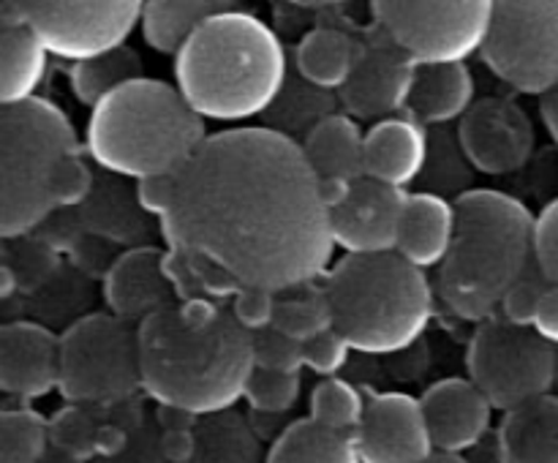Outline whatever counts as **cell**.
<instances>
[{"mask_svg":"<svg viewBox=\"0 0 558 463\" xmlns=\"http://www.w3.org/2000/svg\"><path fill=\"white\" fill-rule=\"evenodd\" d=\"M205 120L183 101L174 82H129L90 109L85 156L120 180L174 178L207 142Z\"/></svg>","mask_w":558,"mask_h":463,"instance_id":"5b68a950","label":"cell"},{"mask_svg":"<svg viewBox=\"0 0 558 463\" xmlns=\"http://www.w3.org/2000/svg\"><path fill=\"white\" fill-rule=\"evenodd\" d=\"M76 216L85 232L101 234L114 243H131V248H136L134 243L145 234V212L136 196H131L118 180L98 183L96 194L82 210H76Z\"/></svg>","mask_w":558,"mask_h":463,"instance_id":"f1b7e54d","label":"cell"},{"mask_svg":"<svg viewBox=\"0 0 558 463\" xmlns=\"http://www.w3.org/2000/svg\"><path fill=\"white\" fill-rule=\"evenodd\" d=\"M227 9H232V3L221 0H153L145 3L142 14V38L153 52L169 54L174 60L210 16Z\"/></svg>","mask_w":558,"mask_h":463,"instance_id":"4316f807","label":"cell"},{"mask_svg":"<svg viewBox=\"0 0 558 463\" xmlns=\"http://www.w3.org/2000/svg\"><path fill=\"white\" fill-rule=\"evenodd\" d=\"M98 425L82 406H65L63 412L49 419V439L54 450H63L69 455L87 461L96 455Z\"/></svg>","mask_w":558,"mask_h":463,"instance_id":"d590c367","label":"cell"},{"mask_svg":"<svg viewBox=\"0 0 558 463\" xmlns=\"http://www.w3.org/2000/svg\"><path fill=\"white\" fill-rule=\"evenodd\" d=\"M303 379L300 374H276V370L256 368L245 390V401L262 414L289 412L300 401Z\"/></svg>","mask_w":558,"mask_h":463,"instance_id":"e575fe53","label":"cell"},{"mask_svg":"<svg viewBox=\"0 0 558 463\" xmlns=\"http://www.w3.org/2000/svg\"><path fill=\"white\" fill-rule=\"evenodd\" d=\"M16 287H20V276L14 272V267L5 261L3 267H0V297L9 300L11 294L16 292Z\"/></svg>","mask_w":558,"mask_h":463,"instance_id":"681fc988","label":"cell"},{"mask_svg":"<svg viewBox=\"0 0 558 463\" xmlns=\"http://www.w3.org/2000/svg\"><path fill=\"white\" fill-rule=\"evenodd\" d=\"M272 330H278L294 343H308L332 330V314L325 289L308 287L300 289V292L281 294Z\"/></svg>","mask_w":558,"mask_h":463,"instance_id":"1f68e13d","label":"cell"},{"mask_svg":"<svg viewBox=\"0 0 558 463\" xmlns=\"http://www.w3.org/2000/svg\"><path fill=\"white\" fill-rule=\"evenodd\" d=\"M425 463H469V461H463V455H445V452H436V455L428 458Z\"/></svg>","mask_w":558,"mask_h":463,"instance_id":"816d5d0a","label":"cell"},{"mask_svg":"<svg viewBox=\"0 0 558 463\" xmlns=\"http://www.w3.org/2000/svg\"><path fill=\"white\" fill-rule=\"evenodd\" d=\"M265 463H363L354 436L336 434L311 417L298 419L267 452Z\"/></svg>","mask_w":558,"mask_h":463,"instance_id":"83f0119b","label":"cell"},{"mask_svg":"<svg viewBox=\"0 0 558 463\" xmlns=\"http://www.w3.org/2000/svg\"><path fill=\"white\" fill-rule=\"evenodd\" d=\"M458 232L456 202L434 191H409L401 237L396 254L420 270L441 267L450 256Z\"/></svg>","mask_w":558,"mask_h":463,"instance_id":"44dd1931","label":"cell"},{"mask_svg":"<svg viewBox=\"0 0 558 463\" xmlns=\"http://www.w3.org/2000/svg\"><path fill=\"white\" fill-rule=\"evenodd\" d=\"M305 158L319 180H349L357 183L365 178V134L357 120L347 112H332L322 118L311 131H305Z\"/></svg>","mask_w":558,"mask_h":463,"instance_id":"cb8c5ba5","label":"cell"},{"mask_svg":"<svg viewBox=\"0 0 558 463\" xmlns=\"http://www.w3.org/2000/svg\"><path fill=\"white\" fill-rule=\"evenodd\" d=\"M278 297L281 294L262 292V289H240L232 303H229V314L234 316V321L245 332L262 336V332L272 330V325H276Z\"/></svg>","mask_w":558,"mask_h":463,"instance_id":"74e56055","label":"cell"},{"mask_svg":"<svg viewBox=\"0 0 558 463\" xmlns=\"http://www.w3.org/2000/svg\"><path fill=\"white\" fill-rule=\"evenodd\" d=\"M458 232L439 267L436 297L458 319H494L507 292L534 267V221L518 196L496 188H466L456 199Z\"/></svg>","mask_w":558,"mask_h":463,"instance_id":"277c9868","label":"cell"},{"mask_svg":"<svg viewBox=\"0 0 558 463\" xmlns=\"http://www.w3.org/2000/svg\"><path fill=\"white\" fill-rule=\"evenodd\" d=\"M136 202H140L142 212L153 216L158 223L172 212L174 205V178H158V180H145V183H136L134 188Z\"/></svg>","mask_w":558,"mask_h":463,"instance_id":"b9f144b4","label":"cell"},{"mask_svg":"<svg viewBox=\"0 0 558 463\" xmlns=\"http://www.w3.org/2000/svg\"><path fill=\"white\" fill-rule=\"evenodd\" d=\"M414 74L417 65L381 36L379 41L368 44L363 63L354 71L349 85L338 93V98L354 120L379 123V120L398 118V112L409 103Z\"/></svg>","mask_w":558,"mask_h":463,"instance_id":"2e32d148","label":"cell"},{"mask_svg":"<svg viewBox=\"0 0 558 463\" xmlns=\"http://www.w3.org/2000/svg\"><path fill=\"white\" fill-rule=\"evenodd\" d=\"M466 370L490 406L510 414L554 395L558 349L545 343L534 330L512 327L496 314L477 325L466 352Z\"/></svg>","mask_w":558,"mask_h":463,"instance_id":"30bf717a","label":"cell"},{"mask_svg":"<svg viewBox=\"0 0 558 463\" xmlns=\"http://www.w3.org/2000/svg\"><path fill=\"white\" fill-rule=\"evenodd\" d=\"M142 76H145V65H142L140 52L131 47L118 49L107 58L90 60V63L71 65L69 71L71 93L87 109L98 107L109 93L129 85V82L142 80Z\"/></svg>","mask_w":558,"mask_h":463,"instance_id":"f546056e","label":"cell"},{"mask_svg":"<svg viewBox=\"0 0 558 463\" xmlns=\"http://www.w3.org/2000/svg\"><path fill=\"white\" fill-rule=\"evenodd\" d=\"M539 112H543L545 129L550 131V136H554V142L558 147V90L554 93V96L543 98V103H539Z\"/></svg>","mask_w":558,"mask_h":463,"instance_id":"c3c4849f","label":"cell"},{"mask_svg":"<svg viewBox=\"0 0 558 463\" xmlns=\"http://www.w3.org/2000/svg\"><path fill=\"white\" fill-rule=\"evenodd\" d=\"M368 44L332 25H319L305 33L292 54L298 80L322 93H341L360 69Z\"/></svg>","mask_w":558,"mask_h":463,"instance_id":"7402d4cb","label":"cell"},{"mask_svg":"<svg viewBox=\"0 0 558 463\" xmlns=\"http://www.w3.org/2000/svg\"><path fill=\"white\" fill-rule=\"evenodd\" d=\"M125 430L120 425H98V436H96V455L104 458H114L125 450Z\"/></svg>","mask_w":558,"mask_h":463,"instance_id":"f6af8a7d","label":"cell"},{"mask_svg":"<svg viewBox=\"0 0 558 463\" xmlns=\"http://www.w3.org/2000/svg\"><path fill=\"white\" fill-rule=\"evenodd\" d=\"M365 406L360 390L347 379H322L311 392V414L314 423L336 430V434L354 436L365 417Z\"/></svg>","mask_w":558,"mask_h":463,"instance_id":"d6a6232c","label":"cell"},{"mask_svg":"<svg viewBox=\"0 0 558 463\" xmlns=\"http://www.w3.org/2000/svg\"><path fill=\"white\" fill-rule=\"evenodd\" d=\"M534 267L548 287H558V199L548 202L534 221Z\"/></svg>","mask_w":558,"mask_h":463,"instance_id":"f35d334b","label":"cell"},{"mask_svg":"<svg viewBox=\"0 0 558 463\" xmlns=\"http://www.w3.org/2000/svg\"><path fill=\"white\" fill-rule=\"evenodd\" d=\"M96 185L98 180L93 172V161L85 156V150L74 153L54 167L52 178H49V202H52L54 212L82 210L96 194Z\"/></svg>","mask_w":558,"mask_h":463,"instance_id":"836d02e7","label":"cell"},{"mask_svg":"<svg viewBox=\"0 0 558 463\" xmlns=\"http://www.w3.org/2000/svg\"><path fill=\"white\" fill-rule=\"evenodd\" d=\"M352 188L354 183H349V180H319V196L325 202L327 212L338 210L349 199Z\"/></svg>","mask_w":558,"mask_h":463,"instance_id":"bcb514c9","label":"cell"},{"mask_svg":"<svg viewBox=\"0 0 558 463\" xmlns=\"http://www.w3.org/2000/svg\"><path fill=\"white\" fill-rule=\"evenodd\" d=\"M174 87L205 123L243 129L267 118L289 85L281 36L254 11L210 16L172 60Z\"/></svg>","mask_w":558,"mask_h":463,"instance_id":"3957f363","label":"cell"},{"mask_svg":"<svg viewBox=\"0 0 558 463\" xmlns=\"http://www.w3.org/2000/svg\"><path fill=\"white\" fill-rule=\"evenodd\" d=\"M0 387L20 401H36L58 390L60 336L27 319L0 327Z\"/></svg>","mask_w":558,"mask_h":463,"instance_id":"e0dca14e","label":"cell"},{"mask_svg":"<svg viewBox=\"0 0 558 463\" xmlns=\"http://www.w3.org/2000/svg\"><path fill=\"white\" fill-rule=\"evenodd\" d=\"M474 90L469 65H417L407 112L420 125L461 123L477 103Z\"/></svg>","mask_w":558,"mask_h":463,"instance_id":"603a6c76","label":"cell"},{"mask_svg":"<svg viewBox=\"0 0 558 463\" xmlns=\"http://www.w3.org/2000/svg\"><path fill=\"white\" fill-rule=\"evenodd\" d=\"M379 33L414 65H466L488 44L496 3H398L371 5Z\"/></svg>","mask_w":558,"mask_h":463,"instance_id":"8fae6325","label":"cell"},{"mask_svg":"<svg viewBox=\"0 0 558 463\" xmlns=\"http://www.w3.org/2000/svg\"><path fill=\"white\" fill-rule=\"evenodd\" d=\"M436 452L463 455L488 434L494 406L469 376L436 381L420 398Z\"/></svg>","mask_w":558,"mask_h":463,"instance_id":"d6986e66","label":"cell"},{"mask_svg":"<svg viewBox=\"0 0 558 463\" xmlns=\"http://www.w3.org/2000/svg\"><path fill=\"white\" fill-rule=\"evenodd\" d=\"M41 463H85V461H80V458L69 455V452H63V450H54V447H49V452L44 455Z\"/></svg>","mask_w":558,"mask_h":463,"instance_id":"f907efd6","label":"cell"},{"mask_svg":"<svg viewBox=\"0 0 558 463\" xmlns=\"http://www.w3.org/2000/svg\"><path fill=\"white\" fill-rule=\"evenodd\" d=\"M140 0H9L0 3V25H22L47 49L49 58L71 65L107 58L129 44L142 27Z\"/></svg>","mask_w":558,"mask_h":463,"instance_id":"9c48e42d","label":"cell"},{"mask_svg":"<svg viewBox=\"0 0 558 463\" xmlns=\"http://www.w3.org/2000/svg\"><path fill=\"white\" fill-rule=\"evenodd\" d=\"M428 134L417 120L387 118L365 131V178L407 191L428 169Z\"/></svg>","mask_w":558,"mask_h":463,"instance_id":"ffe728a7","label":"cell"},{"mask_svg":"<svg viewBox=\"0 0 558 463\" xmlns=\"http://www.w3.org/2000/svg\"><path fill=\"white\" fill-rule=\"evenodd\" d=\"M49 54L27 27L0 25V107H20L38 98Z\"/></svg>","mask_w":558,"mask_h":463,"instance_id":"484cf974","label":"cell"},{"mask_svg":"<svg viewBox=\"0 0 558 463\" xmlns=\"http://www.w3.org/2000/svg\"><path fill=\"white\" fill-rule=\"evenodd\" d=\"M256 346V368L276 370V374H300L303 363V343L289 341L278 330H267L254 336Z\"/></svg>","mask_w":558,"mask_h":463,"instance_id":"ab89813d","label":"cell"},{"mask_svg":"<svg viewBox=\"0 0 558 463\" xmlns=\"http://www.w3.org/2000/svg\"><path fill=\"white\" fill-rule=\"evenodd\" d=\"M163 256L167 251L136 245L112 259L101 287L109 314L140 327L153 314L174 305V289L163 270Z\"/></svg>","mask_w":558,"mask_h":463,"instance_id":"ac0fdd59","label":"cell"},{"mask_svg":"<svg viewBox=\"0 0 558 463\" xmlns=\"http://www.w3.org/2000/svg\"><path fill=\"white\" fill-rule=\"evenodd\" d=\"M161 234L169 251L207 261L238 289L272 294L314 287L336 254L330 212L303 145L267 125L207 136L174 174Z\"/></svg>","mask_w":558,"mask_h":463,"instance_id":"6da1fadb","label":"cell"},{"mask_svg":"<svg viewBox=\"0 0 558 463\" xmlns=\"http://www.w3.org/2000/svg\"><path fill=\"white\" fill-rule=\"evenodd\" d=\"M483 60L521 96L548 98L558 90V3H496Z\"/></svg>","mask_w":558,"mask_h":463,"instance_id":"7c38bea8","label":"cell"},{"mask_svg":"<svg viewBox=\"0 0 558 463\" xmlns=\"http://www.w3.org/2000/svg\"><path fill=\"white\" fill-rule=\"evenodd\" d=\"M322 289L330 303L332 330L360 354L407 352L434 319L436 289L428 272L398 254L343 256Z\"/></svg>","mask_w":558,"mask_h":463,"instance_id":"8992f818","label":"cell"},{"mask_svg":"<svg viewBox=\"0 0 558 463\" xmlns=\"http://www.w3.org/2000/svg\"><path fill=\"white\" fill-rule=\"evenodd\" d=\"M199 452V436L194 430H169L161 436V455L169 463H194Z\"/></svg>","mask_w":558,"mask_h":463,"instance_id":"7bdbcfd3","label":"cell"},{"mask_svg":"<svg viewBox=\"0 0 558 463\" xmlns=\"http://www.w3.org/2000/svg\"><path fill=\"white\" fill-rule=\"evenodd\" d=\"M196 419L191 412H183V409H172V406H158V425L163 428V434L169 430H194Z\"/></svg>","mask_w":558,"mask_h":463,"instance_id":"7dc6e473","label":"cell"},{"mask_svg":"<svg viewBox=\"0 0 558 463\" xmlns=\"http://www.w3.org/2000/svg\"><path fill=\"white\" fill-rule=\"evenodd\" d=\"M545 289H548V283H545V278L539 276L537 267H534V272H529L526 278H521V281H518L515 287L507 292L499 316L505 321H510L512 327H521V330H534V321H537L539 305H543V297H545Z\"/></svg>","mask_w":558,"mask_h":463,"instance_id":"8d00e7d4","label":"cell"},{"mask_svg":"<svg viewBox=\"0 0 558 463\" xmlns=\"http://www.w3.org/2000/svg\"><path fill=\"white\" fill-rule=\"evenodd\" d=\"M534 332H537L545 343L558 349V287L545 289L543 305H539L537 321H534Z\"/></svg>","mask_w":558,"mask_h":463,"instance_id":"ee69618b","label":"cell"},{"mask_svg":"<svg viewBox=\"0 0 558 463\" xmlns=\"http://www.w3.org/2000/svg\"><path fill=\"white\" fill-rule=\"evenodd\" d=\"M142 390L140 332L112 314L76 319L60 336V387L71 406H109Z\"/></svg>","mask_w":558,"mask_h":463,"instance_id":"ba28073f","label":"cell"},{"mask_svg":"<svg viewBox=\"0 0 558 463\" xmlns=\"http://www.w3.org/2000/svg\"><path fill=\"white\" fill-rule=\"evenodd\" d=\"M409 191L363 178L338 210L330 212L336 248L347 256H387L398 251Z\"/></svg>","mask_w":558,"mask_h":463,"instance_id":"5bb4252c","label":"cell"},{"mask_svg":"<svg viewBox=\"0 0 558 463\" xmlns=\"http://www.w3.org/2000/svg\"><path fill=\"white\" fill-rule=\"evenodd\" d=\"M463 158L480 174L501 178L529 163L534 153V125L526 109L510 98H480L458 123Z\"/></svg>","mask_w":558,"mask_h":463,"instance_id":"4fadbf2b","label":"cell"},{"mask_svg":"<svg viewBox=\"0 0 558 463\" xmlns=\"http://www.w3.org/2000/svg\"><path fill=\"white\" fill-rule=\"evenodd\" d=\"M501 463H558V395H545L505 414L499 425Z\"/></svg>","mask_w":558,"mask_h":463,"instance_id":"d4e9b609","label":"cell"},{"mask_svg":"<svg viewBox=\"0 0 558 463\" xmlns=\"http://www.w3.org/2000/svg\"><path fill=\"white\" fill-rule=\"evenodd\" d=\"M52 447L49 419L36 409H3L0 414V463H41Z\"/></svg>","mask_w":558,"mask_h":463,"instance_id":"4dcf8cb0","label":"cell"},{"mask_svg":"<svg viewBox=\"0 0 558 463\" xmlns=\"http://www.w3.org/2000/svg\"><path fill=\"white\" fill-rule=\"evenodd\" d=\"M354 444L363 463H425L436 455L423 403L407 392L371 398Z\"/></svg>","mask_w":558,"mask_h":463,"instance_id":"9a60e30c","label":"cell"},{"mask_svg":"<svg viewBox=\"0 0 558 463\" xmlns=\"http://www.w3.org/2000/svg\"><path fill=\"white\" fill-rule=\"evenodd\" d=\"M85 150L69 114L49 98L0 112V234L22 240L58 216L49 178L65 156Z\"/></svg>","mask_w":558,"mask_h":463,"instance_id":"52a82bcc","label":"cell"},{"mask_svg":"<svg viewBox=\"0 0 558 463\" xmlns=\"http://www.w3.org/2000/svg\"><path fill=\"white\" fill-rule=\"evenodd\" d=\"M142 392L194 417L223 414L245 398L256 370L254 336L221 303L183 300L136 327Z\"/></svg>","mask_w":558,"mask_h":463,"instance_id":"7a4b0ae2","label":"cell"},{"mask_svg":"<svg viewBox=\"0 0 558 463\" xmlns=\"http://www.w3.org/2000/svg\"><path fill=\"white\" fill-rule=\"evenodd\" d=\"M349 354H352V346L338 330H327L325 336L303 343L305 368L314 370L316 376H325V379H336L347 368Z\"/></svg>","mask_w":558,"mask_h":463,"instance_id":"60d3db41","label":"cell"}]
</instances>
